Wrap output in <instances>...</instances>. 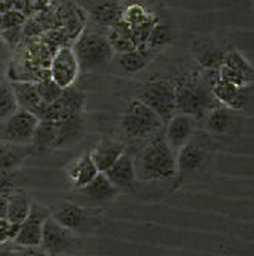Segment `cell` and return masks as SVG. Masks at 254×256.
Masks as SVG:
<instances>
[{
  "label": "cell",
  "instance_id": "cell-1",
  "mask_svg": "<svg viewBox=\"0 0 254 256\" xmlns=\"http://www.w3.org/2000/svg\"><path fill=\"white\" fill-rule=\"evenodd\" d=\"M177 113L192 116L194 119L206 118L209 112L219 106L212 93V88L203 75H183L174 81Z\"/></svg>",
  "mask_w": 254,
  "mask_h": 256
},
{
  "label": "cell",
  "instance_id": "cell-2",
  "mask_svg": "<svg viewBox=\"0 0 254 256\" xmlns=\"http://www.w3.org/2000/svg\"><path fill=\"white\" fill-rule=\"evenodd\" d=\"M137 180L162 182L177 174L175 151L168 145L165 138L152 139L134 160Z\"/></svg>",
  "mask_w": 254,
  "mask_h": 256
},
{
  "label": "cell",
  "instance_id": "cell-3",
  "mask_svg": "<svg viewBox=\"0 0 254 256\" xmlns=\"http://www.w3.org/2000/svg\"><path fill=\"white\" fill-rule=\"evenodd\" d=\"M72 49L82 74L104 70L114 58V52L107 37L93 30L79 34Z\"/></svg>",
  "mask_w": 254,
  "mask_h": 256
},
{
  "label": "cell",
  "instance_id": "cell-4",
  "mask_svg": "<svg viewBox=\"0 0 254 256\" xmlns=\"http://www.w3.org/2000/svg\"><path fill=\"white\" fill-rule=\"evenodd\" d=\"M163 126L158 114L137 98L125 108L120 118L122 132L131 139H149Z\"/></svg>",
  "mask_w": 254,
  "mask_h": 256
},
{
  "label": "cell",
  "instance_id": "cell-5",
  "mask_svg": "<svg viewBox=\"0 0 254 256\" xmlns=\"http://www.w3.org/2000/svg\"><path fill=\"white\" fill-rule=\"evenodd\" d=\"M137 100L154 110L158 118L163 120V124L177 114L175 84L171 80H151L140 88Z\"/></svg>",
  "mask_w": 254,
  "mask_h": 256
},
{
  "label": "cell",
  "instance_id": "cell-6",
  "mask_svg": "<svg viewBox=\"0 0 254 256\" xmlns=\"http://www.w3.org/2000/svg\"><path fill=\"white\" fill-rule=\"evenodd\" d=\"M40 120L30 112L18 108L6 120L0 122V142L6 145H29Z\"/></svg>",
  "mask_w": 254,
  "mask_h": 256
},
{
  "label": "cell",
  "instance_id": "cell-7",
  "mask_svg": "<svg viewBox=\"0 0 254 256\" xmlns=\"http://www.w3.org/2000/svg\"><path fill=\"white\" fill-rule=\"evenodd\" d=\"M218 75L222 81L236 86L239 88H247L248 86L254 84L253 64L239 50L235 49L226 52Z\"/></svg>",
  "mask_w": 254,
  "mask_h": 256
},
{
  "label": "cell",
  "instance_id": "cell-8",
  "mask_svg": "<svg viewBox=\"0 0 254 256\" xmlns=\"http://www.w3.org/2000/svg\"><path fill=\"white\" fill-rule=\"evenodd\" d=\"M75 190H76V197L73 198V203L90 209L101 208L113 202L119 194V190L111 184V182L107 178L104 172H99L88 184Z\"/></svg>",
  "mask_w": 254,
  "mask_h": 256
},
{
  "label": "cell",
  "instance_id": "cell-9",
  "mask_svg": "<svg viewBox=\"0 0 254 256\" xmlns=\"http://www.w3.org/2000/svg\"><path fill=\"white\" fill-rule=\"evenodd\" d=\"M76 244V234L66 229L50 215L44 226H43V236H41V248L49 256L56 254H70Z\"/></svg>",
  "mask_w": 254,
  "mask_h": 256
},
{
  "label": "cell",
  "instance_id": "cell-10",
  "mask_svg": "<svg viewBox=\"0 0 254 256\" xmlns=\"http://www.w3.org/2000/svg\"><path fill=\"white\" fill-rule=\"evenodd\" d=\"M81 74L76 55L70 46H61L52 56L49 64L50 78L61 87L67 88L75 84Z\"/></svg>",
  "mask_w": 254,
  "mask_h": 256
},
{
  "label": "cell",
  "instance_id": "cell-11",
  "mask_svg": "<svg viewBox=\"0 0 254 256\" xmlns=\"http://www.w3.org/2000/svg\"><path fill=\"white\" fill-rule=\"evenodd\" d=\"M52 215L49 209L32 202L27 218L20 224L14 242L20 247H38L41 246L43 226L46 220Z\"/></svg>",
  "mask_w": 254,
  "mask_h": 256
},
{
  "label": "cell",
  "instance_id": "cell-12",
  "mask_svg": "<svg viewBox=\"0 0 254 256\" xmlns=\"http://www.w3.org/2000/svg\"><path fill=\"white\" fill-rule=\"evenodd\" d=\"M52 216L66 229L79 235L91 229V209L76 203H62L53 212Z\"/></svg>",
  "mask_w": 254,
  "mask_h": 256
},
{
  "label": "cell",
  "instance_id": "cell-13",
  "mask_svg": "<svg viewBox=\"0 0 254 256\" xmlns=\"http://www.w3.org/2000/svg\"><path fill=\"white\" fill-rule=\"evenodd\" d=\"M195 122L197 119L183 113H177L166 122L165 140L175 152L192 139L195 132Z\"/></svg>",
  "mask_w": 254,
  "mask_h": 256
},
{
  "label": "cell",
  "instance_id": "cell-14",
  "mask_svg": "<svg viewBox=\"0 0 254 256\" xmlns=\"http://www.w3.org/2000/svg\"><path fill=\"white\" fill-rule=\"evenodd\" d=\"M105 176L117 190L131 189L137 182L134 158L130 154L125 152L123 156L119 157L117 162L105 172Z\"/></svg>",
  "mask_w": 254,
  "mask_h": 256
},
{
  "label": "cell",
  "instance_id": "cell-15",
  "mask_svg": "<svg viewBox=\"0 0 254 256\" xmlns=\"http://www.w3.org/2000/svg\"><path fill=\"white\" fill-rule=\"evenodd\" d=\"M88 154H90V158L93 160L94 166L98 168V171L105 174L117 162L119 157L125 154V146L119 140L104 139L99 144H96V146Z\"/></svg>",
  "mask_w": 254,
  "mask_h": 256
},
{
  "label": "cell",
  "instance_id": "cell-16",
  "mask_svg": "<svg viewBox=\"0 0 254 256\" xmlns=\"http://www.w3.org/2000/svg\"><path fill=\"white\" fill-rule=\"evenodd\" d=\"M226 52L207 38H197L192 43V54L203 70H219Z\"/></svg>",
  "mask_w": 254,
  "mask_h": 256
},
{
  "label": "cell",
  "instance_id": "cell-17",
  "mask_svg": "<svg viewBox=\"0 0 254 256\" xmlns=\"http://www.w3.org/2000/svg\"><path fill=\"white\" fill-rule=\"evenodd\" d=\"M84 132V118L81 113L72 114L62 120L55 122V140L52 148H66L79 140Z\"/></svg>",
  "mask_w": 254,
  "mask_h": 256
},
{
  "label": "cell",
  "instance_id": "cell-18",
  "mask_svg": "<svg viewBox=\"0 0 254 256\" xmlns=\"http://www.w3.org/2000/svg\"><path fill=\"white\" fill-rule=\"evenodd\" d=\"M66 172L75 189L84 188L99 174L98 168L94 166L93 160L90 158V154H82L81 157L75 158L66 166Z\"/></svg>",
  "mask_w": 254,
  "mask_h": 256
},
{
  "label": "cell",
  "instance_id": "cell-19",
  "mask_svg": "<svg viewBox=\"0 0 254 256\" xmlns=\"http://www.w3.org/2000/svg\"><path fill=\"white\" fill-rule=\"evenodd\" d=\"M177 172L186 174V172H194L198 171L204 160H206V151L194 144L192 140H189L184 146H181L177 152Z\"/></svg>",
  "mask_w": 254,
  "mask_h": 256
},
{
  "label": "cell",
  "instance_id": "cell-20",
  "mask_svg": "<svg viewBox=\"0 0 254 256\" xmlns=\"http://www.w3.org/2000/svg\"><path fill=\"white\" fill-rule=\"evenodd\" d=\"M152 58H154V52H151L146 46H139L131 52L117 55V64L123 74L134 75L143 70Z\"/></svg>",
  "mask_w": 254,
  "mask_h": 256
},
{
  "label": "cell",
  "instance_id": "cell-21",
  "mask_svg": "<svg viewBox=\"0 0 254 256\" xmlns=\"http://www.w3.org/2000/svg\"><path fill=\"white\" fill-rule=\"evenodd\" d=\"M15 100L18 104V108L30 112L32 114H37L40 107L43 106V101L37 92L35 82H27V81H20V82H11Z\"/></svg>",
  "mask_w": 254,
  "mask_h": 256
},
{
  "label": "cell",
  "instance_id": "cell-22",
  "mask_svg": "<svg viewBox=\"0 0 254 256\" xmlns=\"http://www.w3.org/2000/svg\"><path fill=\"white\" fill-rule=\"evenodd\" d=\"M30 206H32V202L27 197L26 192L18 188L17 190H14L12 194H9L8 197V215L6 220L11 224H15V226H20V224L27 218L29 212H30Z\"/></svg>",
  "mask_w": 254,
  "mask_h": 256
},
{
  "label": "cell",
  "instance_id": "cell-23",
  "mask_svg": "<svg viewBox=\"0 0 254 256\" xmlns=\"http://www.w3.org/2000/svg\"><path fill=\"white\" fill-rule=\"evenodd\" d=\"M233 114L232 110L227 107H215L212 112L207 113L206 116V128L207 132L216 136H226L230 133L232 126H233Z\"/></svg>",
  "mask_w": 254,
  "mask_h": 256
},
{
  "label": "cell",
  "instance_id": "cell-24",
  "mask_svg": "<svg viewBox=\"0 0 254 256\" xmlns=\"http://www.w3.org/2000/svg\"><path fill=\"white\" fill-rule=\"evenodd\" d=\"M177 34H175V28L171 23H163V22H157L151 30V34L146 40V48L151 52H157L162 50L163 48L169 46L174 40H175Z\"/></svg>",
  "mask_w": 254,
  "mask_h": 256
},
{
  "label": "cell",
  "instance_id": "cell-25",
  "mask_svg": "<svg viewBox=\"0 0 254 256\" xmlns=\"http://www.w3.org/2000/svg\"><path fill=\"white\" fill-rule=\"evenodd\" d=\"M122 12L123 6L120 4L113 2V0H107V2H102L94 8L91 11V16L98 24L110 29L122 18Z\"/></svg>",
  "mask_w": 254,
  "mask_h": 256
},
{
  "label": "cell",
  "instance_id": "cell-26",
  "mask_svg": "<svg viewBox=\"0 0 254 256\" xmlns=\"http://www.w3.org/2000/svg\"><path fill=\"white\" fill-rule=\"evenodd\" d=\"M17 110H18V104L15 100L12 86L0 78V122L6 120Z\"/></svg>",
  "mask_w": 254,
  "mask_h": 256
},
{
  "label": "cell",
  "instance_id": "cell-27",
  "mask_svg": "<svg viewBox=\"0 0 254 256\" xmlns=\"http://www.w3.org/2000/svg\"><path fill=\"white\" fill-rule=\"evenodd\" d=\"M58 100L62 106L66 107V110L70 114H78V113H82V110H84L85 93L72 86L67 88H62V93Z\"/></svg>",
  "mask_w": 254,
  "mask_h": 256
},
{
  "label": "cell",
  "instance_id": "cell-28",
  "mask_svg": "<svg viewBox=\"0 0 254 256\" xmlns=\"http://www.w3.org/2000/svg\"><path fill=\"white\" fill-rule=\"evenodd\" d=\"M53 140H55V122L40 120L30 145L37 150H46L53 146Z\"/></svg>",
  "mask_w": 254,
  "mask_h": 256
},
{
  "label": "cell",
  "instance_id": "cell-29",
  "mask_svg": "<svg viewBox=\"0 0 254 256\" xmlns=\"http://www.w3.org/2000/svg\"><path fill=\"white\" fill-rule=\"evenodd\" d=\"M35 86H37V92L40 94V98H41V101L44 104L55 102L62 93V88L50 78V75H47V76L41 78L40 81H37Z\"/></svg>",
  "mask_w": 254,
  "mask_h": 256
},
{
  "label": "cell",
  "instance_id": "cell-30",
  "mask_svg": "<svg viewBox=\"0 0 254 256\" xmlns=\"http://www.w3.org/2000/svg\"><path fill=\"white\" fill-rule=\"evenodd\" d=\"M151 18H154V16L148 12L140 4H133L130 6H126L123 8V12H122V20L128 23L131 28H136Z\"/></svg>",
  "mask_w": 254,
  "mask_h": 256
},
{
  "label": "cell",
  "instance_id": "cell-31",
  "mask_svg": "<svg viewBox=\"0 0 254 256\" xmlns=\"http://www.w3.org/2000/svg\"><path fill=\"white\" fill-rule=\"evenodd\" d=\"M18 188L20 186H18L12 171H0V194L9 196Z\"/></svg>",
  "mask_w": 254,
  "mask_h": 256
},
{
  "label": "cell",
  "instance_id": "cell-32",
  "mask_svg": "<svg viewBox=\"0 0 254 256\" xmlns=\"http://www.w3.org/2000/svg\"><path fill=\"white\" fill-rule=\"evenodd\" d=\"M24 20H26V17L23 14L11 10L2 16V30L11 29V28H20L24 23Z\"/></svg>",
  "mask_w": 254,
  "mask_h": 256
},
{
  "label": "cell",
  "instance_id": "cell-33",
  "mask_svg": "<svg viewBox=\"0 0 254 256\" xmlns=\"http://www.w3.org/2000/svg\"><path fill=\"white\" fill-rule=\"evenodd\" d=\"M20 226H15V224H11L8 220H0V244L8 242V241H14L17 232H18Z\"/></svg>",
  "mask_w": 254,
  "mask_h": 256
},
{
  "label": "cell",
  "instance_id": "cell-34",
  "mask_svg": "<svg viewBox=\"0 0 254 256\" xmlns=\"http://www.w3.org/2000/svg\"><path fill=\"white\" fill-rule=\"evenodd\" d=\"M21 247L17 246L14 241H8L0 244V256H20Z\"/></svg>",
  "mask_w": 254,
  "mask_h": 256
},
{
  "label": "cell",
  "instance_id": "cell-35",
  "mask_svg": "<svg viewBox=\"0 0 254 256\" xmlns=\"http://www.w3.org/2000/svg\"><path fill=\"white\" fill-rule=\"evenodd\" d=\"M2 36L11 46H14L18 40H20V28H11V29H5L0 32Z\"/></svg>",
  "mask_w": 254,
  "mask_h": 256
},
{
  "label": "cell",
  "instance_id": "cell-36",
  "mask_svg": "<svg viewBox=\"0 0 254 256\" xmlns=\"http://www.w3.org/2000/svg\"><path fill=\"white\" fill-rule=\"evenodd\" d=\"M20 256H49V254L38 246V247H21Z\"/></svg>",
  "mask_w": 254,
  "mask_h": 256
},
{
  "label": "cell",
  "instance_id": "cell-37",
  "mask_svg": "<svg viewBox=\"0 0 254 256\" xmlns=\"http://www.w3.org/2000/svg\"><path fill=\"white\" fill-rule=\"evenodd\" d=\"M8 197L9 196L0 194V220H6V215H8Z\"/></svg>",
  "mask_w": 254,
  "mask_h": 256
},
{
  "label": "cell",
  "instance_id": "cell-38",
  "mask_svg": "<svg viewBox=\"0 0 254 256\" xmlns=\"http://www.w3.org/2000/svg\"><path fill=\"white\" fill-rule=\"evenodd\" d=\"M0 32H2V14H0Z\"/></svg>",
  "mask_w": 254,
  "mask_h": 256
},
{
  "label": "cell",
  "instance_id": "cell-39",
  "mask_svg": "<svg viewBox=\"0 0 254 256\" xmlns=\"http://www.w3.org/2000/svg\"><path fill=\"white\" fill-rule=\"evenodd\" d=\"M56 256H72V254H56Z\"/></svg>",
  "mask_w": 254,
  "mask_h": 256
}]
</instances>
